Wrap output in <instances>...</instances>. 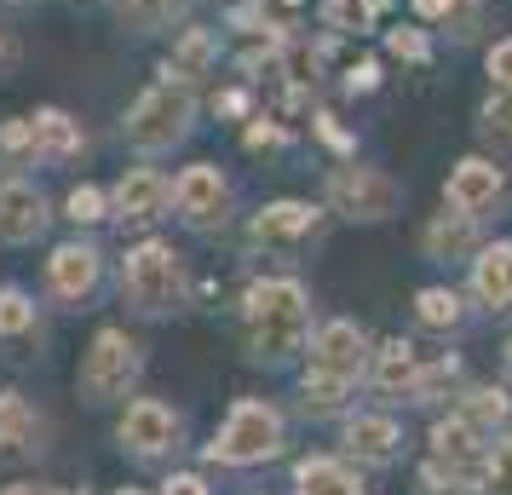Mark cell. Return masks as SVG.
Listing matches in <instances>:
<instances>
[{"instance_id": "obj_1", "label": "cell", "mask_w": 512, "mask_h": 495, "mask_svg": "<svg viewBox=\"0 0 512 495\" xmlns=\"http://www.w3.org/2000/svg\"><path fill=\"white\" fill-rule=\"evenodd\" d=\"M305 323H311V311H305V288L288 283V277H271V283H254L248 288V340H254L259 357H294L305 346Z\"/></svg>"}, {"instance_id": "obj_2", "label": "cell", "mask_w": 512, "mask_h": 495, "mask_svg": "<svg viewBox=\"0 0 512 495\" xmlns=\"http://www.w3.org/2000/svg\"><path fill=\"white\" fill-rule=\"evenodd\" d=\"M190 110H196L190 87L173 81V70H167L162 81L127 110V144H133V150H173V144L190 133Z\"/></svg>"}, {"instance_id": "obj_3", "label": "cell", "mask_w": 512, "mask_h": 495, "mask_svg": "<svg viewBox=\"0 0 512 495\" xmlns=\"http://www.w3.org/2000/svg\"><path fill=\"white\" fill-rule=\"evenodd\" d=\"M121 288H127V300L144 311V317H162V311L179 306V294H185V265L179 254L167 248V242H139L127 265H121Z\"/></svg>"}, {"instance_id": "obj_4", "label": "cell", "mask_w": 512, "mask_h": 495, "mask_svg": "<svg viewBox=\"0 0 512 495\" xmlns=\"http://www.w3.org/2000/svg\"><path fill=\"white\" fill-rule=\"evenodd\" d=\"M282 449V415L271 409V403H236L231 421H225V432L213 438V461H225V467H254V461H271Z\"/></svg>"}, {"instance_id": "obj_5", "label": "cell", "mask_w": 512, "mask_h": 495, "mask_svg": "<svg viewBox=\"0 0 512 495\" xmlns=\"http://www.w3.org/2000/svg\"><path fill=\"white\" fill-rule=\"evenodd\" d=\"M139 346L127 340L121 329H104L93 340V352H87V363H81V398L87 403H110L121 398L133 380H139Z\"/></svg>"}, {"instance_id": "obj_6", "label": "cell", "mask_w": 512, "mask_h": 495, "mask_svg": "<svg viewBox=\"0 0 512 495\" xmlns=\"http://www.w3.org/2000/svg\"><path fill=\"white\" fill-rule=\"evenodd\" d=\"M328 202L346 213V219H386L397 213L403 202V185H397L392 173H380V167H340L334 179H328Z\"/></svg>"}, {"instance_id": "obj_7", "label": "cell", "mask_w": 512, "mask_h": 495, "mask_svg": "<svg viewBox=\"0 0 512 495\" xmlns=\"http://www.w3.org/2000/svg\"><path fill=\"white\" fill-rule=\"evenodd\" d=\"M369 363V334L357 323H328L311 346V375H328V380H357Z\"/></svg>"}, {"instance_id": "obj_8", "label": "cell", "mask_w": 512, "mask_h": 495, "mask_svg": "<svg viewBox=\"0 0 512 495\" xmlns=\"http://www.w3.org/2000/svg\"><path fill=\"white\" fill-rule=\"evenodd\" d=\"M173 438H179V415H173V409H162L156 398L127 403V415H121V444L133 449V455H162V449H173Z\"/></svg>"}, {"instance_id": "obj_9", "label": "cell", "mask_w": 512, "mask_h": 495, "mask_svg": "<svg viewBox=\"0 0 512 495\" xmlns=\"http://www.w3.org/2000/svg\"><path fill=\"white\" fill-rule=\"evenodd\" d=\"M47 231V202L41 190L24 179H6L0 185V242H35Z\"/></svg>"}, {"instance_id": "obj_10", "label": "cell", "mask_w": 512, "mask_h": 495, "mask_svg": "<svg viewBox=\"0 0 512 495\" xmlns=\"http://www.w3.org/2000/svg\"><path fill=\"white\" fill-rule=\"evenodd\" d=\"M432 455H438L449 472L472 478V472L484 467V426H472L466 415H449V421H438V426H432Z\"/></svg>"}, {"instance_id": "obj_11", "label": "cell", "mask_w": 512, "mask_h": 495, "mask_svg": "<svg viewBox=\"0 0 512 495\" xmlns=\"http://www.w3.org/2000/svg\"><path fill=\"white\" fill-rule=\"evenodd\" d=\"M173 202L185 213L190 225H213L219 208H225V179H219V167H185V179L173 185Z\"/></svg>"}, {"instance_id": "obj_12", "label": "cell", "mask_w": 512, "mask_h": 495, "mask_svg": "<svg viewBox=\"0 0 512 495\" xmlns=\"http://www.w3.org/2000/svg\"><path fill=\"white\" fill-rule=\"evenodd\" d=\"M501 202V167L495 162H461L449 173V208L461 213H484Z\"/></svg>"}, {"instance_id": "obj_13", "label": "cell", "mask_w": 512, "mask_h": 495, "mask_svg": "<svg viewBox=\"0 0 512 495\" xmlns=\"http://www.w3.org/2000/svg\"><path fill=\"white\" fill-rule=\"evenodd\" d=\"M311 231H317V208L311 202H271L254 219V242H265V248H288V242H300Z\"/></svg>"}, {"instance_id": "obj_14", "label": "cell", "mask_w": 512, "mask_h": 495, "mask_svg": "<svg viewBox=\"0 0 512 495\" xmlns=\"http://www.w3.org/2000/svg\"><path fill=\"white\" fill-rule=\"evenodd\" d=\"M472 288L489 311H512V242H495L472 260Z\"/></svg>"}, {"instance_id": "obj_15", "label": "cell", "mask_w": 512, "mask_h": 495, "mask_svg": "<svg viewBox=\"0 0 512 495\" xmlns=\"http://www.w3.org/2000/svg\"><path fill=\"white\" fill-rule=\"evenodd\" d=\"M346 449L357 461L386 467V461H397V449H403V432H397V421H386V415H357V421L346 426Z\"/></svg>"}, {"instance_id": "obj_16", "label": "cell", "mask_w": 512, "mask_h": 495, "mask_svg": "<svg viewBox=\"0 0 512 495\" xmlns=\"http://www.w3.org/2000/svg\"><path fill=\"white\" fill-rule=\"evenodd\" d=\"M52 277V294H64V300H81L87 288L98 283V248H87V242H70V248H58L47 265Z\"/></svg>"}, {"instance_id": "obj_17", "label": "cell", "mask_w": 512, "mask_h": 495, "mask_svg": "<svg viewBox=\"0 0 512 495\" xmlns=\"http://www.w3.org/2000/svg\"><path fill=\"white\" fill-rule=\"evenodd\" d=\"M167 179L156 173V167H139V173H127L116 185V213L121 219H156V213L167 208Z\"/></svg>"}, {"instance_id": "obj_18", "label": "cell", "mask_w": 512, "mask_h": 495, "mask_svg": "<svg viewBox=\"0 0 512 495\" xmlns=\"http://www.w3.org/2000/svg\"><path fill=\"white\" fill-rule=\"evenodd\" d=\"M41 449V415L18 392H0V455H35Z\"/></svg>"}, {"instance_id": "obj_19", "label": "cell", "mask_w": 512, "mask_h": 495, "mask_svg": "<svg viewBox=\"0 0 512 495\" xmlns=\"http://www.w3.org/2000/svg\"><path fill=\"white\" fill-rule=\"evenodd\" d=\"M478 213H438L432 225H426V254L432 260H461V254H472V242H478V225H472Z\"/></svg>"}, {"instance_id": "obj_20", "label": "cell", "mask_w": 512, "mask_h": 495, "mask_svg": "<svg viewBox=\"0 0 512 495\" xmlns=\"http://www.w3.org/2000/svg\"><path fill=\"white\" fill-rule=\"evenodd\" d=\"M420 375V352L409 340H386L380 352H374V386L380 392H409Z\"/></svg>"}, {"instance_id": "obj_21", "label": "cell", "mask_w": 512, "mask_h": 495, "mask_svg": "<svg viewBox=\"0 0 512 495\" xmlns=\"http://www.w3.org/2000/svg\"><path fill=\"white\" fill-rule=\"evenodd\" d=\"M294 484H300V495H363V490H357V478H351L340 461H328V455H311V461H300Z\"/></svg>"}, {"instance_id": "obj_22", "label": "cell", "mask_w": 512, "mask_h": 495, "mask_svg": "<svg viewBox=\"0 0 512 495\" xmlns=\"http://www.w3.org/2000/svg\"><path fill=\"white\" fill-rule=\"evenodd\" d=\"M70 150H81L75 121L64 110H41L35 116V156H70Z\"/></svg>"}, {"instance_id": "obj_23", "label": "cell", "mask_w": 512, "mask_h": 495, "mask_svg": "<svg viewBox=\"0 0 512 495\" xmlns=\"http://www.w3.org/2000/svg\"><path fill=\"white\" fill-rule=\"evenodd\" d=\"M415 317L426 323V329H455V323H461V300H455L449 288H420Z\"/></svg>"}, {"instance_id": "obj_24", "label": "cell", "mask_w": 512, "mask_h": 495, "mask_svg": "<svg viewBox=\"0 0 512 495\" xmlns=\"http://www.w3.org/2000/svg\"><path fill=\"white\" fill-rule=\"evenodd\" d=\"M466 421L472 426H484V432H495V426L507 421L512 415V398L507 392H495V386H484V392H472V398H466V409H461Z\"/></svg>"}, {"instance_id": "obj_25", "label": "cell", "mask_w": 512, "mask_h": 495, "mask_svg": "<svg viewBox=\"0 0 512 495\" xmlns=\"http://www.w3.org/2000/svg\"><path fill=\"white\" fill-rule=\"evenodd\" d=\"M455 380H461V363H455V357H438V363H426V369L415 375V386H409V398H415V403H432L438 392H449Z\"/></svg>"}, {"instance_id": "obj_26", "label": "cell", "mask_w": 512, "mask_h": 495, "mask_svg": "<svg viewBox=\"0 0 512 495\" xmlns=\"http://www.w3.org/2000/svg\"><path fill=\"white\" fill-rule=\"evenodd\" d=\"M351 380H328V375H311L305 369V409H317V415H334L340 403H346Z\"/></svg>"}, {"instance_id": "obj_27", "label": "cell", "mask_w": 512, "mask_h": 495, "mask_svg": "<svg viewBox=\"0 0 512 495\" xmlns=\"http://www.w3.org/2000/svg\"><path fill=\"white\" fill-rule=\"evenodd\" d=\"M478 133H484L495 150H512V93L489 98V104H484V121H478Z\"/></svg>"}, {"instance_id": "obj_28", "label": "cell", "mask_w": 512, "mask_h": 495, "mask_svg": "<svg viewBox=\"0 0 512 495\" xmlns=\"http://www.w3.org/2000/svg\"><path fill=\"white\" fill-rule=\"evenodd\" d=\"M484 490L489 495H512V438H501V444L484 455Z\"/></svg>"}, {"instance_id": "obj_29", "label": "cell", "mask_w": 512, "mask_h": 495, "mask_svg": "<svg viewBox=\"0 0 512 495\" xmlns=\"http://www.w3.org/2000/svg\"><path fill=\"white\" fill-rule=\"evenodd\" d=\"M24 329H35V306H29L18 288H6L0 294V340L6 334H24Z\"/></svg>"}, {"instance_id": "obj_30", "label": "cell", "mask_w": 512, "mask_h": 495, "mask_svg": "<svg viewBox=\"0 0 512 495\" xmlns=\"http://www.w3.org/2000/svg\"><path fill=\"white\" fill-rule=\"evenodd\" d=\"M70 219L75 225H98V219H104V196H98L93 185H75L70 190Z\"/></svg>"}, {"instance_id": "obj_31", "label": "cell", "mask_w": 512, "mask_h": 495, "mask_svg": "<svg viewBox=\"0 0 512 495\" xmlns=\"http://www.w3.org/2000/svg\"><path fill=\"white\" fill-rule=\"evenodd\" d=\"M392 52L409 58V64H426V58H432V41H426L420 29H392Z\"/></svg>"}, {"instance_id": "obj_32", "label": "cell", "mask_w": 512, "mask_h": 495, "mask_svg": "<svg viewBox=\"0 0 512 495\" xmlns=\"http://www.w3.org/2000/svg\"><path fill=\"white\" fill-rule=\"evenodd\" d=\"M489 81H495V87H507V93H512V35H507V41H495V47H489Z\"/></svg>"}, {"instance_id": "obj_33", "label": "cell", "mask_w": 512, "mask_h": 495, "mask_svg": "<svg viewBox=\"0 0 512 495\" xmlns=\"http://www.w3.org/2000/svg\"><path fill=\"white\" fill-rule=\"evenodd\" d=\"M282 139H288V133L271 127V121H254V127H248V150H265V144H282Z\"/></svg>"}, {"instance_id": "obj_34", "label": "cell", "mask_w": 512, "mask_h": 495, "mask_svg": "<svg viewBox=\"0 0 512 495\" xmlns=\"http://www.w3.org/2000/svg\"><path fill=\"white\" fill-rule=\"evenodd\" d=\"M179 58H185V64H208V35H202V29H190L185 47H179Z\"/></svg>"}, {"instance_id": "obj_35", "label": "cell", "mask_w": 512, "mask_h": 495, "mask_svg": "<svg viewBox=\"0 0 512 495\" xmlns=\"http://www.w3.org/2000/svg\"><path fill=\"white\" fill-rule=\"evenodd\" d=\"M167 6H173V0H121V12H133V18H150V24L162 18Z\"/></svg>"}, {"instance_id": "obj_36", "label": "cell", "mask_w": 512, "mask_h": 495, "mask_svg": "<svg viewBox=\"0 0 512 495\" xmlns=\"http://www.w3.org/2000/svg\"><path fill=\"white\" fill-rule=\"evenodd\" d=\"M167 495H208V484L190 478V472H179V478H167Z\"/></svg>"}, {"instance_id": "obj_37", "label": "cell", "mask_w": 512, "mask_h": 495, "mask_svg": "<svg viewBox=\"0 0 512 495\" xmlns=\"http://www.w3.org/2000/svg\"><path fill=\"white\" fill-rule=\"evenodd\" d=\"M374 81H380V64H363V70L351 75V93H369Z\"/></svg>"}, {"instance_id": "obj_38", "label": "cell", "mask_w": 512, "mask_h": 495, "mask_svg": "<svg viewBox=\"0 0 512 495\" xmlns=\"http://www.w3.org/2000/svg\"><path fill=\"white\" fill-rule=\"evenodd\" d=\"M317 127H323V139L334 144V150H351V139H346V133H340V127H334V116H323V121H317Z\"/></svg>"}, {"instance_id": "obj_39", "label": "cell", "mask_w": 512, "mask_h": 495, "mask_svg": "<svg viewBox=\"0 0 512 495\" xmlns=\"http://www.w3.org/2000/svg\"><path fill=\"white\" fill-rule=\"evenodd\" d=\"M420 12H426V18H449V6H455V0H415Z\"/></svg>"}, {"instance_id": "obj_40", "label": "cell", "mask_w": 512, "mask_h": 495, "mask_svg": "<svg viewBox=\"0 0 512 495\" xmlns=\"http://www.w3.org/2000/svg\"><path fill=\"white\" fill-rule=\"evenodd\" d=\"M0 495H58V490H41V484H12V490H0Z\"/></svg>"}, {"instance_id": "obj_41", "label": "cell", "mask_w": 512, "mask_h": 495, "mask_svg": "<svg viewBox=\"0 0 512 495\" xmlns=\"http://www.w3.org/2000/svg\"><path fill=\"white\" fill-rule=\"evenodd\" d=\"M507 375H512V340H507Z\"/></svg>"}, {"instance_id": "obj_42", "label": "cell", "mask_w": 512, "mask_h": 495, "mask_svg": "<svg viewBox=\"0 0 512 495\" xmlns=\"http://www.w3.org/2000/svg\"><path fill=\"white\" fill-rule=\"evenodd\" d=\"M121 495H144V490H121Z\"/></svg>"}, {"instance_id": "obj_43", "label": "cell", "mask_w": 512, "mask_h": 495, "mask_svg": "<svg viewBox=\"0 0 512 495\" xmlns=\"http://www.w3.org/2000/svg\"><path fill=\"white\" fill-rule=\"evenodd\" d=\"M58 495H75V490H58Z\"/></svg>"}, {"instance_id": "obj_44", "label": "cell", "mask_w": 512, "mask_h": 495, "mask_svg": "<svg viewBox=\"0 0 512 495\" xmlns=\"http://www.w3.org/2000/svg\"><path fill=\"white\" fill-rule=\"evenodd\" d=\"M288 6H300V0H288Z\"/></svg>"}]
</instances>
